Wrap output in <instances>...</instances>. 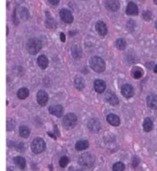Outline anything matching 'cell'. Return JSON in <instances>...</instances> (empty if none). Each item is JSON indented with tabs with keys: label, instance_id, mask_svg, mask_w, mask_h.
I'll return each mask as SVG.
<instances>
[{
	"label": "cell",
	"instance_id": "1",
	"mask_svg": "<svg viewBox=\"0 0 157 171\" xmlns=\"http://www.w3.org/2000/svg\"><path fill=\"white\" fill-rule=\"evenodd\" d=\"M90 66L96 72L101 73L105 70L106 64L102 58L94 56L90 60Z\"/></svg>",
	"mask_w": 157,
	"mask_h": 171
},
{
	"label": "cell",
	"instance_id": "2",
	"mask_svg": "<svg viewBox=\"0 0 157 171\" xmlns=\"http://www.w3.org/2000/svg\"><path fill=\"white\" fill-rule=\"evenodd\" d=\"M42 42L37 38H32L29 40L26 45L27 50L31 55H36L42 49Z\"/></svg>",
	"mask_w": 157,
	"mask_h": 171
},
{
	"label": "cell",
	"instance_id": "3",
	"mask_svg": "<svg viewBox=\"0 0 157 171\" xmlns=\"http://www.w3.org/2000/svg\"><path fill=\"white\" fill-rule=\"evenodd\" d=\"M79 165L86 169H90L94 164V158L93 155L89 152L82 154L78 159Z\"/></svg>",
	"mask_w": 157,
	"mask_h": 171
},
{
	"label": "cell",
	"instance_id": "4",
	"mask_svg": "<svg viewBox=\"0 0 157 171\" xmlns=\"http://www.w3.org/2000/svg\"><path fill=\"white\" fill-rule=\"evenodd\" d=\"M46 142L42 138H36L31 144V148L34 154H40L46 149Z\"/></svg>",
	"mask_w": 157,
	"mask_h": 171
},
{
	"label": "cell",
	"instance_id": "5",
	"mask_svg": "<svg viewBox=\"0 0 157 171\" xmlns=\"http://www.w3.org/2000/svg\"><path fill=\"white\" fill-rule=\"evenodd\" d=\"M77 122V116L74 113H68L64 117L62 124L66 129L73 128Z\"/></svg>",
	"mask_w": 157,
	"mask_h": 171
},
{
	"label": "cell",
	"instance_id": "6",
	"mask_svg": "<svg viewBox=\"0 0 157 171\" xmlns=\"http://www.w3.org/2000/svg\"><path fill=\"white\" fill-rule=\"evenodd\" d=\"M60 18L63 22L66 23H71L73 22V15L72 12L67 9H62L60 12Z\"/></svg>",
	"mask_w": 157,
	"mask_h": 171
},
{
	"label": "cell",
	"instance_id": "7",
	"mask_svg": "<svg viewBox=\"0 0 157 171\" xmlns=\"http://www.w3.org/2000/svg\"><path fill=\"white\" fill-rule=\"evenodd\" d=\"M88 128L91 132L97 133L99 132L101 128L100 121L97 118H92L89 120L88 123Z\"/></svg>",
	"mask_w": 157,
	"mask_h": 171
},
{
	"label": "cell",
	"instance_id": "8",
	"mask_svg": "<svg viewBox=\"0 0 157 171\" xmlns=\"http://www.w3.org/2000/svg\"><path fill=\"white\" fill-rule=\"evenodd\" d=\"M36 98L37 103H38V104H40L41 106H45L47 104V101H48V95L44 90H40L37 92Z\"/></svg>",
	"mask_w": 157,
	"mask_h": 171
},
{
	"label": "cell",
	"instance_id": "9",
	"mask_svg": "<svg viewBox=\"0 0 157 171\" xmlns=\"http://www.w3.org/2000/svg\"><path fill=\"white\" fill-rule=\"evenodd\" d=\"M106 7L111 12H117L120 8V2L119 0H106Z\"/></svg>",
	"mask_w": 157,
	"mask_h": 171
},
{
	"label": "cell",
	"instance_id": "10",
	"mask_svg": "<svg viewBox=\"0 0 157 171\" xmlns=\"http://www.w3.org/2000/svg\"><path fill=\"white\" fill-rule=\"evenodd\" d=\"M96 30L101 36H104L107 34L108 28L105 23L102 21H98L96 23Z\"/></svg>",
	"mask_w": 157,
	"mask_h": 171
},
{
	"label": "cell",
	"instance_id": "11",
	"mask_svg": "<svg viewBox=\"0 0 157 171\" xmlns=\"http://www.w3.org/2000/svg\"><path fill=\"white\" fill-rule=\"evenodd\" d=\"M122 94L126 98H130L134 95V89L131 85L125 84L121 88Z\"/></svg>",
	"mask_w": 157,
	"mask_h": 171
},
{
	"label": "cell",
	"instance_id": "12",
	"mask_svg": "<svg viewBox=\"0 0 157 171\" xmlns=\"http://www.w3.org/2000/svg\"><path fill=\"white\" fill-rule=\"evenodd\" d=\"M49 112L50 114L57 117H61L63 115L64 109L61 105H53L49 108Z\"/></svg>",
	"mask_w": 157,
	"mask_h": 171
},
{
	"label": "cell",
	"instance_id": "13",
	"mask_svg": "<svg viewBox=\"0 0 157 171\" xmlns=\"http://www.w3.org/2000/svg\"><path fill=\"white\" fill-rule=\"evenodd\" d=\"M106 87V84L105 82L102 80H96L94 82V88L95 91L97 93L101 94L102 92H104L105 90Z\"/></svg>",
	"mask_w": 157,
	"mask_h": 171
},
{
	"label": "cell",
	"instance_id": "14",
	"mask_svg": "<svg viewBox=\"0 0 157 171\" xmlns=\"http://www.w3.org/2000/svg\"><path fill=\"white\" fill-rule=\"evenodd\" d=\"M106 101L108 102L112 106H117L119 103L118 98L114 92H108L105 96Z\"/></svg>",
	"mask_w": 157,
	"mask_h": 171
},
{
	"label": "cell",
	"instance_id": "15",
	"mask_svg": "<svg viewBox=\"0 0 157 171\" xmlns=\"http://www.w3.org/2000/svg\"><path fill=\"white\" fill-rule=\"evenodd\" d=\"M138 13V7L134 3L130 2L126 8V14L129 16H136Z\"/></svg>",
	"mask_w": 157,
	"mask_h": 171
},
{
	"label": "cell",
	"instance_id": "16",
	"mask_svg": "<svg viewBox=\"0 0 157 171\" xmlns=\"http://www.w3.org/2000/svg\"><path fill=\"white\" fill-rule=\"evenodd\" d=\"M106 120L109 124L112 126H118L120 124V118L116 114H110L109 115H108V116L106 117Z\"/></svg>",
	"mask_w": 157,
	"mask_h": 171
},
{
	"label": "cell",
	"instance_id": "17",
	"mask_svg": "<svg viewBox=\"0 0 157 171\" xmlns=\"http://www.w3.org/2000/svg\"><path fill=\"white\" fill-rule=\"evenodd\" d=\"M148 106L152 109H157V95H150L146 98Z\"/></svg>",
	"mask_w": 157,
	"mask_h": 171
},
{
	"label": "cell",
	"instance_id": "18",
	"mask_svg": "<svg viewBox=\"0 0 157 171\" xmlns=\"http://www.w3.org/2000/svg\"><path fill=\"white\" fill-rule=\"evenodd\" d=\"M37 61L38 66L43 70L46 69L47 66H48V64H49V61L48 60H47V57L44 55L40 56L38 58H37Z\"/></svg>",
	"mask_w": 157,
	"mask_h": 171
},
{
	"label": "cell",
	"instance_id": "19",
	"mask_svg": "<svg viewBox=\"0 0 157 171\" xmlns=\"http://www.w3.org/2000/svg\"><path fill=\"white\" fill-rule=\"evenodd\" d=\"M72 54L75 59H79L82 57V54L81 47L78 45L73 46L72 47Z\"/></svg>",
	"mask_w": 157,
	"mask_h": 171
},
{
	"label": "cell",
	"instance_id": "20",
	"mask_svg": "<svg viewBox=\"0 0 157 171\" xmlns=\"http://www.w3.org/2000/svg\"><path fill=\"white\" fill-rule=\"evenodd\" d=\"M88 146H89V143H88V141H85V140L78 141L75 145V148L77 150H79V151L86 150L88 148Z\"/></svg>",
	"mask_w": 157,
	"mask_h": 171
},
{
	"label": "cell",
	"instance_id": "21",
	"mask_svg": "<svg viewBox=\"0 0 157 171\" xmlns=\"http://www.w3.org/2000/svg\"><path fill=\"white\" fill-rule=\"evenodd\" d=\"M13 162L16 164V166H18L19 169H24L26 167V160L24 158H23L22 156H16L13 159Z\"/></svg>",
	"mask_w": 157,
	"mask_h": 171
},
{
	"label": "cell",
	"instance_id": "22",
	"mask_svg": "<svg viewBox=\"0 0 157 171\" xmlns=\"http://www.w3.org/2000/svg\"><path fill=\"white\" fill-rule=\"evenodd\" d=\"M75 87L78 90H82L85 87V81L82 77L78 76L74 80Z\"/></svg>",
	"mask_w": 157,
	"mask_h": 171
},
{
	"label": "cell",
	"instance_id": "23",
	"mask_svg": "<svg viewBox=\"0 0 157 171\" xmlns=\"http://www.w3.org/2000/svg\"><path fill=\"white\" fill-rule=\"evenodd\" d=\"M153 128V123L150 118H146L143 123V128L146 132H151Z\"/></svg>",
	"mask_w": 157,
	"mask_h": 171
},
{
	"label": "cell",
	"instance_id": "24",
	"mask_svg": "<svg viewBox=\"0 0 157 171\" xmlns=\"http://www.w3.org/2000/svg\"><path fill=\"white\" fill-rule=\"evenodd\" d=\"M29 94H30V92L28 88H20L18 90L17 95H18V97L19 99H21V100H24V99H26L28 96Z\"/></svg>",
	"mask_w": 157,
	"mask_h": 171
},
{
	"label": "cell",
	"instance_id": "25",
	"mask_svg": "<svg viewBox=\"0 0 157 171\" xmlns=\"http://www.w3.org/2000/svg\"><path fill=\"white\" fill-rule=\"evenodd\" d=\"M19 132L20 136H21L22 138H28L30 134V128L28 127V126H20Z\"/></svg>",
	"mask_w": 157,
	"mask_h": 171
},
{
	"label": "cell",
	"instance_id": "26",
	"mask_svg": "<svg viewBox=\"0 0 157 171\" xmlns=\"http://www.w3.org/2000/svg\"><path fill=\"white\" fill-rule=\"evenodd\" d=\"M46 24L47 28H50V29H54L56 27V23L55 20H54L51 16H46Z\"/></svg>",
	"mask_w": 157,
	"mask_h": 171
},
{
	"label": "cell",
	"instance_id": "27",
	"mask_svg": "<svg viewBox=\"0 0 157 171\" xmlns=\"http://www.w3.org/2000/svg\"><path fill=\"white\" fill-rule=\"evenodd\" d=\"M116 46H117L118 50H124L126 47V42L124 39L120 38L117 40L116 42Z\"/></svg>",
	"mask_w": 157,
	"mask_h": 171
},
{
	"label": "cell",
	"instance_id": "28",
	"mask_svg": "<svg viewBox=\"0 0 157 171\" xmlns=\"http://www.w3.org/2000/svg\"><path fill=\"white\" fill-rule=\"evenodd\" d=\"M125 169V166L124 163L122 162H117L114 164L112 166V170L113 171H124Z\"/></svg>",
	"mask_w": 157,
	"mask_h": 171
},
{
	"label": "cell",
	"instance_id": "29",
	"mask_svg": "<svg viewBox=\"0 0 157 171\" xmlns=\"http://www.w3.org/2000/svg\"><path fill=\"white\" fill-rule=\"evenodd\" d=\"M69 162V159L67 156H62V158L60 159V161H59V164L61 167H62V168H64V167H66L67 166V165Z\"/></svg>",
	"mask_w": 157,
	"mask_h": 171
},
{
	"label": "cell",
	"instance_id": "30",
	"mask_svg": "<svg viewBox=\"0 0 157 171\" xmlns=\"http://www.w3.org/2000/svg\"><path fill=\"white\" fill-rule=\"evenodd\" d=\"M20 16L23 19H28L29 18V12L28 10L25 8H22L19 11Z\"/></svg>",
	"mask_w": 157,
	"mask_h": 171
},
{
	"label": "cell",
	"instance_id": "31",
	"mask_svg": "<svg viewBox=\"0 0 157 171\" xmlns=\"http://www.w3.org/2000/svg\"><path fill=\"white\" fill-rule=\"evenodd\" d=\"M142 17L144 19L146 20V21H149L152 18V13L149 10H146L142 13Z\"/></svg>",
	"mask_w": 157,
	"mask_h": 171
},
{
	"label": "cell",
	"instance_id": "32",
	"mask_svg": "<svg viewBox=\"0 0 157 171\" xmlns=\"http://www.w3.org/2000/svg\"><path fill=\"white\" fill-rule=\"evenodd\" d=\"M127 28L128 31H131V32L134 31L135 28V23L134 22V21H132V20L128 21V22L127 23Z\"/></svg>",
	"mask_w": 157,
	"mask_h": 171
},
{
	"label": "cell",
	"instance_id": "33",
	"mask_svg": "<svg viewBox=\"0 0 157 171\" xmlns=\"http://www.w3.org/2000/svg\"><path fill=\"white\" fill-rule=\"evenodd\" d=\"M133 76L136 79H139L142 76V71L141 70H136L134 71V74H133Z\"/></svg>",
	"mask_w": 157,
	"mask_h": 171
},
{
	"label": "cell",
	"instance_id": "34",
	"mask_svg": "<svg viewBox=\"0 0 157 171\" xmlns=\"http://www.w3.org/2000/svg\"><path fill=\"white\" fill-rule=\"evenodd\" d=\"M139 163H140L139 159L137 156H134V158H133L132 161V166L133 168H136V167H137L139 165Z\"/></svg>",
	"mask_w": 157,
	"mask_h": 171
},
{
	"label": "cell",
	"instance_id": "35",
	"mask_svg": "<svg viewBox=\"0 0 157 171\" xmlns=\"http://www.w3.org/2000/svg\"><path fill=\"white\" fill-rule=\"evenodd\" d=\"M51 4L53 5H56L59 3L60 2V0H47Z\"/></svg>",
	"mask_w": 157,
	"mask_h": 171
},
{
	"label": "cell",
	"instance_id": "36",
	"mask_svg": "<svg viewBox=\"0 0 157 171\" xmlns=\"http://www.w3.org/2000/svg\"><path fill=\"white\" fill-rule=\"evenodd\" d=\"M60 39L62 40V42H65V41H66V36H65V34L64 33H61Z\"/></svg>",
	"mask_w": 157,
	"mask_h": 171
},
{
	"label": "cell",
	"instance_id": "37",
	"mask_svg": "<svg viewBox=\"0 0 157 171\" xmlns=\"http://www.w3.org/2000/svg\"><path fill=\"white\" fill-rule=\"evenodd\" d=\"M154 72H155V73H157V64L156 65V66L154 68Z\"/></svg>",
	"mask_w": 157,
	"mask_h": 171
},
{
	"label": "cell",
	"instance_id": "38",
	"mask_svg": "<svg viewBox=\"0 0 157 171\" xmlns=\"http://www.w3.org/2000/svg\"><path fill=\"white\" fill-rule=\"evenodd\" d=\"M8 27L7 26V35H8Z\"/></svg>",
	"mask_w": 157,
	"mask_h": 171
},
{
	"label": "cell",
	"instance_id": "39",
	"mask_svg": "<svg viewBox=\"0 0 157 171\" xmlns=\"http://www.w3.org/2000/svg\"><path fill=\"white\" fill-rule=\"evenodd\" d=\"M155 28L157 29V20H156V22L155 23Z\"/></svg>",
	"mask_w": 157,
	"mask_h": 171
},
{
	"label": "cell",
	"instance_id": "40",
	"mask_svg": "<svg viewBox=\"0 0 157 171\" xmlns=\"http://www.w3.org/2000/svg\"><path fill=\"white\" fill-rule=\"evenodd\" d=\"M154 2L156 5H157V0H154Z\"/></svg>",
	"mask_w": 157,
	"mask_h": 171
},
{
	"label": "cell",
	"instance_id": "41",
	"mask_svg": "<svg viewBox=\"0 0 157 171\" xmlns=\"http://www.w3.org/2000/svg\"><path fill=\"white\" fill-rule=\"evenodd\" d=\"M76 171H84V170H77Z\"/></svg>",
	"mask_w": 157,
	"mask_h": 171
},
{
	"label": "cell",
	"instance_id": "42",
	"mask_svg": "<svg viewBox=\"0 0 157 171\" xmlns=\"http://www.w3.org/2000/svg\"><path fill=\"white\" fill-rule=\"evenodd\" d=\"M8 171H13V170H10V169H8Z\"/></svg>",
	"mask_w": 157,
	"mask_h": 171
}]
</instances>
